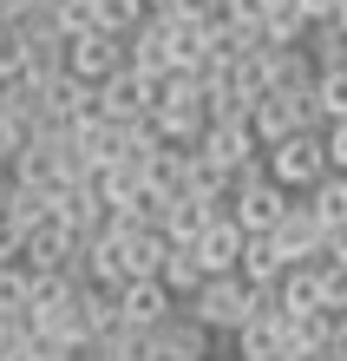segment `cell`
<instances>
[{"label": "cell", "instance_id": "obj_1", "mask_svg": "<svg viewBox=\"0 0 347 361\" xmlns=\"http://www.w3.org/2000/svg\"><path fill=\"white\" fill-rule=\"evenodd\" d=\"M105 99V118H118V125H138V118H158V105L170 99V73H138V66H125L112 73L99 86Z\"/></svg>", "mask_w": 347, "mask_h": 361}, {"label": "cell", "instance_id": "obj_2", "mask_svg": "<svg viewBox=\"0 0 347 361\" xmlns=\"http://www.w3.org/2000/svg\"><path fill=\"white\" fill-rule=\"evenodd\" d=\"M269 158V178L289 190V197H308V190L328 178V145H321V132H295V138H282Z\"/></svg>", "mask_w": 347, "mask_h": 361}, {"label": "cell", "instance_id": "obj_3", "mask_svg": "<svg viewBox=\"0 0 347 361\" xmlns=\"http://www.w3.org/2000/svg\"><path fill=\"white\" fill-rule=\"evenodd\" d=\"M184 309L197 315L210 335H236V329L249 322V283H243V276H210V283L190 295Z\"/></svg>", "mask_w": 347, "mask_h": 361}, {"label": "cell", "instance_id": "obj_4", "mask_svg": "<svg viewBox=\"0 0 347 361\" xmlns=\"http://www.w3.org/2000/svg\"><path fill=\"white\" fill-rule=\"evenodd\" d=\"M210 342H216V335H210L197 315L177 302L158 329L144 335V361H210Z\"/></svg>", "mask_w": 347, "mask_h": 361}, {"label": "cell", "instance_id": "obj_5", "mask_svg": "<svg viewBox=\"0 0 347 361\" xmlns=\"http://www.w3.org/2000/svg\"><path fill=\"white\" fill-rule=\"evenodd\" d=\"M66 73L72 79H85V86H105L112 73H125V39L118 33H79V39H66Z\"/></svg>", "mask_w": 347, "mask_h": 361}, {"label": "cell", "instance_id": "obj_6", "mask_svg": "<svg viewBox=\"0 0 347 361\" xmlns=\"http://www.w3.org/2000/svg\"><path fill=\"white\" fill-rule=\"evenodd\" d=\"M295 132H315L308 112H301V99H282V92H263L249 105V138H255V152H275L282 138H295Z\"/></svg>", "mask_w": 347, "mask_h": 361}, {"label": "cell", "instance_id": "obj_7", "mask_svg": "<svg viewBox=\"0 0 347 361\" xmlns=\"http://www.w3.org/2000/svg\"><path fill=\"white\" fill-rule=\"evenodd\" d=\"M275 250H282V263H289V269H301V263H321V257H328V230L315 224V210L301 204V197L289 204V217L275 224Z\"/></svg>", "mask_w": 347, "mask_h": 361}, {"label": "cell", "instance_id": "obj_8", "mask_svg": "<svg viewBox=\"0 0 347 361\" xmlns=\"http://www.w3.org/2000/svg\"><path fill=\"white\" fill-rule=\"evenodd\" d=\"M53 224L66 230V237L92 243V237H105V230H112V210L92 197V184H66V190H53Z\"/></svg>", "mask_w": 347, "mask_h": 361}, {"label": "cell", "instance_id": "obj_9", "mask_svg": "<svg viewBox=\"0 0 347 361\" xmlns=\"http://www.w3.org/2000/svg\"><path fill=\"white\" fill-rule=\"evenodd\" d=\"M289 190H282L275 178L269 184H255V190H243V197H229V224L243 230V237H275V224L289 217Z\"/></svg>", "mask_w": 347, "mask_h": 361}, {"label": "cell", "instance_id": "obj_10", "mask_svg": "<svg viewBox=\"0 0 347 361\" xmlns=\"http://www.w3.org/2000/svg\"><path fill=\"white\" fill-rule=\"evenodd\" d=\"M125 66L138 73H170V27L164 13H144L132 33H125Z\"/></svg>", "mask_w": 347, "mask_h": 361}, {"label": "cell", "instance_id": "obj_11", "mask_svg": "<svg viewBox=\"0 0 347 361\" xmlns=\"http://www.w3.org/2000/svg\"><path fill=\"white\" fill-rule=\"evenodd\" d=\"M170 309H177V302H170V289L158 283V276H151V283H125V289H118V322H125V329H144V335H151Z\"/></svg>", "mask_w": 347, "mask_h": 361}, {"label": "cell", "instance_id": "obj_12", "mask_svg": "<svg viewBox=\"0 0 347 361\" xmlns=\"http://www.w3.org/2000/svg\"><path fill=\"white\" fill-rule=\"evenodd\" d=\"M243 243H249V237L223 217V224H210L203 237H197V243H184V250L203 263V276H236V263H243Z\"/></svg>", "mask_w": 347, "mask_h": 361}, {"label": "cell", "instance_id": "obj_13", "mask_svg": "<svg viewBox=\"0 0 347 361\" xmlns=\"http://www.w3.org/2000/svg\"><path fill=\"white\" fill-rule=\"evenodd\" d=\"M315 79H321V66H315L308 47H282V53H269V92H282V99H308Z\"/></svg>", "mask_w": 347, "mask_h": 361}, {"label": "cell", "instance_id": "obj_14", "mask_svg": "<svg viewBox=\"0 0 347 361\" xmlns=\"http://www.w3.org/2000/svg\"><path fill=\"white\" fill-rule=\"evenodd\" d=\"M46 112H53L59 125H85V118H99V112H105V99H99V86H85V79L59 73L53 86H46Z\"/></svg>", "mask_w": 347, "mask_h": 361}, {"label": "cell", "instance_id": "obj_15", "mask_svg": "<svg viewBox=\"0 0 347 361\" xmlns=\"http://www.w3.org/2000/svg\"><path fill=\"white\" fill-rule=\"evenodd\" d=\"M144 184L158 190L164 204L190 197V152H184V145H158V152L144 158Z\"/></svg>", "mask_w": 347, "mask_h": 361}, {"label": "cell", "instance_id": "obj_16", "mask_svg": "<svg viewBox=\"0 0 347 361\" xmlns=\"http://www.w3.org/2000/svg\"><path fill=\"white\" fill-rule=\"evenodd\" d=\"M190 152H197V158H210L216 171L229 178L243 158H255V138H249V125H210V132H203L197 145H190Z\"/></svg>", "mask_w": 347, "mask_h": 361}, {"label": "cell", "instance_id": "obj_17", "mask_svg": "<svg viewBox=\"0 0 347 361\" xmlns=\"http://www.w3.org/2000/svg\"><path fill=\"white\" fill-rule=\"evenodd\" d=\"M85 283H92V289H125V283H132V269H125V237H118V230H105V237L85 243Z\"/></svg>", "mask_w": 347, "mask_h": 361}, {"label": "cell", "instance_id": "obj_18", "mask_svg": "<svg viewBox=\"0 0 347 361\" xmlns=\"http://www.w3.org/2000/svg\"><path fill=\"white\" fill-rule=\"evenodd\" d=\"M229 342H236V361H282V342H289V322H282V315H249V322L236 329Z\"/></svg>", "mask_w": 347, "mask_h": 361}, {"label": "cell", "instance_id": "obj_19", "mask_svg": "<svg viewBox=\"0 0 347 361\" xmlns=\"http://www.w3.org/2000/svg\"><path fill=\"white\" fill-rule=\"evenodd\" d=\"M164 27H170V73H203V59L216 53L210 33L190 13H164Z\"/></svg>", "mask_w": 347, "mask_h": 361}, {"label": "cell", "instance_id": "obj_20", "mask_svg": "<svg viewBox=\"0 0 347 361\" xmlns=\"http://www.w3.org/2000/svg\"><path fill=\"white\" fill-rule=\"evenodd\" d=\"M72 152L99 171V164H112V158L125 152V125H118V118H105V112H99V118H85V125H72Z\"/></svg>", "mask_w": 347, "mask_h": 361}, {"label": "cell", "instance_id": "obj_21", "mask_svg": "<svg viewBox=\"0 0 347 361\" xmlns=\"http://www.w3.org/2000/svg\"><path fill=\"white\" fill-rule=\"evenodd\" d=\"M255 33H263V53H282V47H308V20H301V7H295V0H269V13H263V27H255Z\"/></svg>", "mask_w": 347, "mask_h": 361}, {"label": "cell", "instance_id": "obj_22", "mask_svg": "<svg viewBox=\"0 0 347 361\" xmlns=\"http://www.w3.org/2000/svg\"><path fill=\"white\" fill-rule=\"evenodd\" d=\"M275 302L289 322H301V315H328L321 309V283H315V263H301V269H282V283H275Z\"/></svg>", "mask_w": 347, "mask_h": 361}, {"label": "cell", "instance_id": "obj_23", "mask_svg": "<svg viewBox=\"0 0 347 361\" xmlns=\"http://www.w3.org/2000/svg\"><path fill=\"white\" fill-rule=\"evenodd\" d=\"M170 243L164 230H132L125 237V269H132V283H151V276H164V263H170Z\"/></svg>", "mask_w": 347, "mask_h": 361}, {"label": "cell", "instance_id": "obj_24", "mask_svg": "<svg viewBox=\"0 0 347 361\" xmlns=\"http://www.w3.org/2000/svg\"><path fill=\"white\" fill-rule=\"evenodd\" d=\"M282 250H275V237H249L243 243V263H236V276H243L249 289H269V283H282Z\"/></svg>", "mask_w": 347, "mask_h": 361}, {"label": "cell", "instance_id": "obj_25", "mask_svg": "<svg viewBox=\"0 0 347 361\" xmlns=\"http://www.w3.org/2000/svg\"><path fill=\"white\" fill-rule=\"evenodd\" d=\"M301 204L315 210V224H321V230H347V178H334V171H328V178H321Z\"/></svg>", "mask_w": 347, "mask_h": 361}, {"label": "cell", "instance_id": "obj_26", "mask_svg": "<svg viewBox=\"0 0 347 361\" xmlns=\"http://www.w3.org/2000/svg\"><path fill=\"white\" fill-rule=\"evenodd\" d=\"M46 217H53V197H46V190H27V184H13V190H7V230H13V237L39 230Z\"/></svg>", "mask_w": 347, "mask_h": 361}, {"label": "cell", "instance_id": "obj_27", "mask_svg": "<svg viewBox=\"0 0 347 361\" xmlns=\"http://www.w3.org/2000/svg\"><path fill=\"white\" fill-rule=\"evenodd\" d=\"M158 283L170 289V302H190V295H197V289L210 283V276H203V263H197V257H190V250L177 243V250H170V263H164V276H158Z\"/></svg>", "mask_w": 347, "mask_h": 361}, {"label": "cell", "instance_id": "obj_28", "mask_svg": "<svg viewBox=\"0 0 347 361\" xmlns=\"http://www.w3.org/2000/svg\"><path fill=\"white\" fill-rule=\"evenodd\" d=\"M0 105H7V112H13V118H20V125H27V132H33V118L46 112V86H39V79H27V73H20L13 86H0Z\"/></svg>", "mask_w": 347, "mask_h": 361}, {"label": "cell", "instance_id": "obj_29", "mask_svg": "<svg viewBox=\"0 0 347 361\" xmlns=\"http://www.w3.org/2000/svg\"><path fill=\"white\" fill-rule=\"evenodd\" d=\"M315 283H321V309H328V315H347V263L341 257H321L315 263Z\"/></svg>", "mask_w": 347, "mask_h": 361}, {"label": "cell", "instance_id": "obj_30", "mask_svg": "<svg viewBox=\"0 0 347 361\" xmlns=\"http://www.w3.org/2000/svg\"><path fill=\"white\" fill-rule=\"evenodd\" d=\"M92 20H99V33H118L125 39L144 20V7H138V0H92Z\"/></svg>", "mask_w": 347, "mask_h": 361}, {"label": "cell", "instance_id": "obj_31", "mask_svg": "<svg viewBox=\"0 0 347 361\" xmlns=\"http://www.w3.org/2000/svg\"><path fill=\"white\" fill-rule=\"evenodd\" d=\"M20 73H27V33L13 20H0V86H13Z\"/></svg>", "mask_w": 347, "mask_h": 361}, {"label": "cell", "instance_id": "obj_32", "mask_svg": "<svg viewBox=\"0 0 347 361\" xmlns=\"http://www.w3.org/2000/svg\"><path fill=\"white\" fill-rule=\"evenodd\" d=\"M53 27L66 33V39L92 33V27H99V20H92V0H59V7H53Z\"/></svg>", "mask_w": 347, "mask_h": 361}, {"label": "cell", "instance_id": "obj_33", "mask_svg": "<svg viewBox=\"0 0 347 361\" xmlns=\"http://www.w3.org/2000/svg\"><path fill=\"white\" fill-rule=\"evenodd\" d=\"M20 152H27V125H20L7 105H0V164L13 171V158H20Z\"/></svg>", "mask_w": 347, "mask_h": 361}, {"label": "cell", "instance_id": "obj_34", "mask_svg": "<svg viewBox=\"0 0 347 361\" xmlns=\"http://www.w3.org/2000/svg\"><path fill=\"white\" fill-rule=\"evenodd\" d=\"M255 184H269V158H263V152L243 158V164L229 171V197H243V190H255Z\"/></svg>", "mask_w": 347, "mask_h": 361}, {"label": "cell", "instance_id": "obj_35", "mask_svg": "<svg viewBox=\"0 0 347 361\" xmlns=\"http://www.w3.org/2000/svg\"><path fill=\"white\" fill-rule=\"evenodd\" d=\"M321 145H328V171H334V178H347V118H341V125H328V132H321Z\"/></svg>", "mask_w": 347, "mask_h": 361}, {"label": "cell", "instance_id": "obj_36", "mask_svg": "<svg viewBox=\"0 0 347 361\" xmlns=\"http://www.w3.org/2000/svg\"><path fill=\"white\" fill-rule=\"evenodd\" d=\"M295 7H301V20H308V27H334L341 0H295Z\"/></svg>", "mask_w": 347, "mask_h": 361}, {"label": "cell", "instance_id": "obj_37", "mask_svg": "<svg viewBox=\"0 0 347 361\" xmlns=\"http://www.w3.org/2000/svg\"><path fill=\"white\" fill-rule=\"evenodd\" d=\"M0 361H46V348L27 335V342H7V348H0Z\"/></svg>", "mask_w": 347, "mask_h": 361}, {"label": "cell", "instance_id": "obj_38", "mask_svg": "<svg viewBox=\"0 0 347 361\" xmlns=\"http://www.w3.org/2000/svg\"><path fill=\"white\" fill-rule=\"evenodd\" d=\"M321 361H347V315H334V335H328V355Z\"/></svg>", "mask_w": 347, "mask_h": 361}, {"label": "cell", "instance_id": "obj_39", "mask_svg": "<svg viewBox=\"0 0 347 361\" xmlns=\"http://www.w3.org/2000/svg\"><path fill=\"white\" fill-rule=\"evenodd\" d=\"M138 7H144V13H177L184 0H138Z\"/></svg>", "mask_w": 347, "mask_h": 361}, {"label": "cell", "instance_id": "obj_40", "mask_svg": "<svg viewBox=\"0 0 347 361\" xmlns=\"http://www.w3.org/2000/svg\"><path fill=\"white\" fill-rule=\"evenodd\" d=\"M7 342H27V329H13V322H0V348Z\"/></svg>", "mask_w": 347, "mask_h": 361}, {"label": "cell", "instance_id": "obj_41", "mask_svg": "<svg viewBox=\"0 0 347 361\" xmlns=\"http://www.w3.org/2000/svg\"><path fill=\"white\" fill-rule=\"evenodd\" d=\"M7 190H13V184H7V178H0V224H7Z\"/></svg>", "mask_w": 347, "mask_h": 361}, {"label": "cell", "instance_id": "obj_42", "mask_svg": "<svg viewBox=\"0 0 347 361\" xmlns=\"http://www.w3.org/2000/svg\"><path fill=\"white\" fill-rule=\"evenodd\" d=\"M334 27H347V0H341V13H334Z\"/></svg>", "mask_w": 347, "mask_h": 361}, {"label": "cell", "instance_id": "obj_43", "mask_svg": "<svg viewBox=\"0 0 347 361\" xmlns=\"http://www.w3.org/2000/svg\"><path fill=\"white\" fill-rule=\"evenodd\" d=\"M46 361H66V355H46Z\"/></svg>", "mask_w": 347, "mask_h": 361}, {"label": "cell", "instance_id": "obj_44", "mask_svg": "<svg viewBox=\"0 0 347 361\" xmlns=\"http://www.w3.org/2000/svg\"><path fill=\"white\" fill-rule=\"evenodd\" d=\"M0 13H7V0H0Z\"/></svg>", "mask_w": 347, "mask_h": 361}, {"label": "cell", "instance_id": "obj_45", "mask_svg": "<svg viewBox=\"0 0 347 361\" xmlns=\"http://www.w3.org/2000/svg\"><path fill=\"white\" fill-rule=\"evenodd\" d=\"M99 361H112V355H99Z\"/></svg>", "mask_w": 347, "mask_h": 361}]
</instances>
